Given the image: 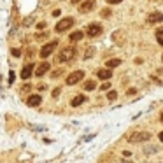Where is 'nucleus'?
<instances>
[{
    "label": "nucleus",
    "instance_id": "nucleus-1",
    "mask_svg": "<svg viewBox=\"0 0 163 163\" xmlns=\"http://www.w3.org/2000/svg\"><path fill=\"white\" fill-rule=\"evenodd\" d=\"M151 138L149 132H133L132 135H128V142H146Z\"/></svg>",
    "mask_w": 163,
    "mask_h": 163
},
{
    "label": "nucleus",
    "instance_id": "nucleus-2",
    "mask_svg": "<svg viewBox=\"0 0 163 163\" xmlns=\"http://www.w3.org/2000/svg\"><path fill=\"white\" fill-rule=\"evenodd\" d=\"M76 48H63L61 51H60V55H58V61H70L74 56H76Z\"/></svg>",
    "mask_w": 163,
    "mask_h": 163
},
{
    "label": "nucleus",
    "instance_id": "nucleus-3",
    "mask_svg": "<svg viewBox=\"0 0 163 163\" xmlns=\"http://www.w3.org/2000/svg\"><path fill=\"white\" fill-rule=\"evenodd\" d=\"M74 25V18H63L61 21H58L56 23V32H65V30H68Z\"/></svg>",
    "mask_w": 163,
    "mask_h": 163
},
{
    "label": "nucleus",
    "instance_id": "nucleus-4",
    "mask_svg": "<svg viewBox=\"0 0 163 163\" xmlns=\"http://www.w3.org/2000/svg\"><path fill=\"white\" fill-rule=\"evenodd\" d=\"M56 46H58V40H53V42H49V44L42 46V49H40V58H48V56L55 51Z\"/></svg>",
    "mask_w": 163,
    "mask_h": 163
},
{
    "label": "nucleus",
    "instance_id": "nucleus-5",
    "mask_svg": "<svg viewBox=\"0 0 163 163\" xmlns=\"http://www.w3.org/2000/svg\"><path fill=\"white\" fill-rule=\"evenodd\" d=\"M83 77H84V72H83V70H76V72H72L70 76L67 77V84H68V86H74V84H77Z\"/></svg>",
    "mask_w": 163,
    "mask_h": 163
},
{
    "label": "nucleus",
    "instance_id": "nucleus-6",
    "mask_svg": "<svg viewBox=\"0 0 163 163\" xmlns=\"http://www.w3.org/2000/svg\"><path fill=\"white\" fill-rule=\"evenodd\" d=\"M86 33H88L89 37H97V35L102 33V27L98 25V23H91V25L86 28Z\"/></svg>",
    "mask_w": 163,
    "mask_h": 163
},
{
    "label": "nucleus",
    "instance_id": "nucleus-7",
    "mask_svg": "<svg viewBox=\"0 0 163 163\" xmlns=\"http://www.w3.org/2000/svg\"><path fill=\"white\" fill-rule=\"evenodd\" d=\"M39 104H42V97L40 95H30L28 100H27V105L28 107H37Z\"/></svg>",
    "mask_w": 163,
    "mask_h": 163
},
{
    "label": "nucleus",
    "instance_id": "nucleus-8",
    "mask_svg": "<svg viewBox=\"0 0 163 163\" xmlns=\"http://www.w3.org/2000/svg\"><path fill=\"white\" fill-rule=\"evenodd\" d=\"M97 76H98V79H102V81H109V79L112 77V70H109V68H100V70L97 72Z\"/></svg>",
    "mask_w": 163,
    "mask_h": 163
},
{
    "label": "nucleus",
    "instance_id": "nucleus-9",
    "mask_svg": "<svg viewBox=\"0 0 163 163\" xmlns=\"http://www.w3.org/2000/svg\"><path fill=\"white\" fill-rule=\"evenodd\" d=\"M48 70H49V63H48V61H44V63H40V65L37 67L35 76H37V77H42V76H44L46 72H48Z\"/></svg>",
    "mask_w": 163,
    "mask_h": 163
},
{
    "label": "nucleus",
    "instance_id": "nucleus-10",
    "mask_svg": "<svg viewBox=\"0 0 163 163\" xmlns=\"http://www.w3.org/2000/svg\"><path fill=\"white\" fill-rule=\"evenodd\" d=\"M32 72H33V63H28V65L23 67L21 77H23V79H28V77H32Z\"/></svg>",
    "mask_w": 163,
    "mask_h": 163
},
{
    "label": "nucleus",
    "instance_id": "nucleus-11",
    "mask_svg": "<svg viewBox=\"0 0 163 163\" xmlns=\"http://www.w3.org/2000/svg\"><path fill=\"white\" fill-rule=\"evenodd\" d=\"M93 7H95V2H93V0H86V2L79 7V12H89V11H93Z\"/></svg>",
    "mask_w": 163,
    "mask_h": 163
},
{
    "label": "nucleus",
    "instance_id": "nucleus-12",
    "mask_svg": "<svg viewBox=\"0 0 163 163\" xmlns=\"http://www.w3.org/2000/svg\"><path fill=\"white\" fill-rule=\"evenodd\" d=\"M147 21H149V23H161V21H163V14H161V12H151V14L147 16Z\"/></svg>",
    "mask_w": 163,
    "mask_h": 163
},
{
    "label": "nucleus",
    "instance_id": "nucleus-13",
    "mask_svg": "<svg viewBox=\"0 0 163 163\" xmlns=\"http://www.w3.org/2000/svg\"><path fill=\"white\" fill-rule=\"evenodd\" d=\"M84 102H86V97H84V95H76V97L72 98L70 105H72V107H79V105L84 104Z\"/></svg>",
    "mask_w": 163,
    "mask_h": 163
},
{
    "label": "nucleus",
    "instance_id": "nucleus-14",
    "mask_svg": "<svg viewBox=\"0 0 163 163\" xmlns=\"http://www.w3.org/2000/svg\"><path fill=\"white\" fill-rule=\"evenodd\" d=\"M83 37H84L83 32H74V33H70V42H77V40H81Z\"/></svg>",
    "mask_w": 163,
    "mask_h": 163
},
{
    "label": "nucleus",
    "instance_id": "nucleus-15",
    "mask_svg": "<svg viewBox=\"0 0 163 163\" xmlns=\"http://www.w3.org/2000/svg\"><path fill=\"white\" fill-rule=\"evenodd\" d=\"M118 65H121V60H119V58L107 60V67H109V68H114V67H118Z\"/></svg>",
    "mask_w": 163,
    "mask_h": 163
},
{
    "label": "nucleus",
    "instance_id": "nucleus-16",
    "mask_svg": "<svg viewBox=\"0 0 163 163\" xmlns=\"http://www.w3.org/2000/svg\"><path fill=\"white\" fill-rule=\"evenodd\" d=\"M156 40H158V44H160V46H163V28L156 32Z\"/></svg>",
    "mask_w": 163,
    "mask_h": 163
},
{
    "label": "nucleus",
    "instance_id": "nucleus-17",
    "mask_svg": "<svg viewBox=\"0 0 163 163\" xmlns=\"http://www.w3.org/2000/svg\"><path fill=\"white\" fill-rule=\"evenodd\" d=\"M95 88H97L95 81H88V83L84 84V89H89V91H91V89H95Z\"/></svg>",
    "mask_w": 163,
    "mask_h": 163
},
{
    "label": "nucleus",
    "instance_id": "nucleus-18",
    "mask_svg": "<svg viewBox=\"0 0 163 163\" xmlns=\"http://www.w3.org/2000/svg\"><path fill=\"white\" fill-rule=\"evenodd\" d=\"M107 98L112 102V100H116V98H118V93H116V91H109L107 93Z\"/></svg>",
    "mask_w": 163,
    "mask_h": 163
},
{
    "label": "nucleus",
    "instance_id": "nucleus-19",
    "mask_svg": "<svg viewBox=\"0 0 163 163\" xmlns=\"http://www.w3.org/2000/svg\"><path fill=\"white\" fill-rule=\"evenodd\" d=\"M144 153H146V154H153V153H158V147H144Z\"/></svg>",
    "mask_w": 163,
    "mask_h": 163
},
{
    "label": "nucleus",
    "instance_id": "nucleus-20",
    "mask_svg": "<svg viewBox=\"0 0 163 163\" xmlns=\"http://www.w3.org/2000/svg\"><path fill=\"white\" fill-rule=\"evenodd\" d=\"M93 53H95V48H88V51L84 53V58H91Z\"/></svg>",
    "mask_w": 163,
    "mask_h": 163
},
{
    "label": "nucleus",
    "instance_id": "nucleus-21",
    "mask_svg": "<svg viewBox=\"0 0 163 163\" xmlns=\"http://www.w3.org/2000/svg\"><path fill=\"white\" fill-rule=\"evenodd\" d=\"M28 128H32V130H39V132H44V130H46L44 126H35V125H28Z\"/></svg>",
    "mask_w": 163,
    "mask_h": 163
},
{
    "label": "nucleus",
    "instance_id": "nucleus-22",
    "mask_svg": "<svg viewBox=\"0 0 163 163\" xmlns=\"http://www.w3.org/2000/svg\"><path fill=\"white\" fill-rule=\"evenodd\" d=\"M12 83H14V70L9 72V84H12Z\"/></svg>",
    "mask_w": 163,
    "mask_h": 163
},
{
    "label": "nucleus",
    "instance_id": "nucleus-23",
    "mask_svg": "<svg viewBox=\"0 0 163 163\" xmlns=\"http://www.w3.org/2000/svg\"><path fill=\"white\" fill-rule=\"evenodd\" d=\"M58 95H60V88H55V89H53V97L56 98Z\"/></svg>",
    "mask_w": 163,
    "mask_h": 163
},
{
    "label": "nucleus",
    "instance_id": "nucleus-24",
    "mask_svg": "<svg viewBox=\"0 0 163 163\" xmlns=\"http://www.w3.org/2000/svg\"><path fill=\"white\" fill-rule=\"evenodd\" d=\"M37 28H40V30H42V28H46V23H44V21H40V23H37Z\"/></svg>",
    "mask_w": 163,
    "mask_h": 163
},
{
    "label": "nucleus",
    "instance_id": "nucleus-25",
    "mask_svg": "<svg viewBox=\"0 0 163 163\" xmlns=\"http://www.w3.org/2000/svg\"><path fill=\"white\" fill-rule=\"evenodd\" d=\"M32 19H33V18H27V19H25V27H28V25H32Z\"/></svg>",
    "mask_w": 163,
    "mask_h": 163
},
{
    "label": "nucleus",
    "instance_id": "nucleus-26",
    "mask_svg": "<svg viewBox=\"0 0 163 163\" xmlns=\"http://www.w3.org/2000/svg\"><path fill=\"white\" fill-rule=\"evenodd\" d=\"M102 16H104V18H107V16H110V11H109V9H105V11L102 12Z\"/></svg>",
    "mask_w": 163,
    "mask_h": 163
},
{
    "label": "nucleus",
    "instance_id": "nucleus-27",
    "mask_svg": "<svg viewBox=\"0 0 163 163\" xmlns=\"http://www.w3.org/2000/svg\"><path fill=\"white\" fill-rule=\"evenodd\" d=\"M12 55H14V56H19V55H21V51H19V49H12Z\"/></svg>",
    "mask_w": 163,
    "mask_h": 163
},
{
    "label": "nucleus",
    "instance_id": "nucleus-28",
    "mask_svg": "<svg viewBox=\"0 0 163 163\" xmlns=\"http://www.w3.org/2000/svg\"><path fill=\"white\" fill-rule=\"evenodd\" d=\"M109 4H119V2H123V0H107Z\"/></svg>",
    "mask_w": 163,
    "mask_h": 163
},
{
    "label": "nucleus",
    "instance_id": "nucleus-29",
    "mask_svg": "<svg viewBox=\"0 0 163 163\" xmlns=\"http://www.w3.org/2000/svg\"><path fill=\"white\" fill-rule=\"evenodd\" d=\"M93 137H95V135H88V137H84V142H89Z\"/></svg>",
    "mask_w": 163,
    "mask_h": 163
},
{
    "label": "nucleus",
    "instance_id": "nucleus-30",
    "mask_svg": "<svg viewBox=\"0 0 163 163\" xmlns=\"http://www.w3.org/2000/svg\"><path fill=\"white\" fill-rule=\"evenodd\" d=\"M100 89H104V91H105V89H109V83H105V84H102V88H100Z\"/></svg>",
    "mask_w": 163,
    "mask_h": 163
},
{
    "label": "nucleus",
    "instance_id": "nucleus-31",
    "mask_svg": "<svg viewBox=\"0 0 163 163\" xmlns=\"http://www.w3.org/2000/svg\"><path fill=\"white\" fill-rule=\"evenodd\" d=\"M53 16H60V9H55L53 11Z\"/></svg>",
    "mask_w": 163,
    "mask_h": 163
},
{
    "label": "nucleus",
    "instance_id": "nucleus-32",
    "mask_svg": "<svg viewBox=\"0 0 163 163\" xmlns=\"http://www.w3.org/2000/svg\"><path fill=\"white\" fill-rule=\"evenodd\" d=\"M118 163H132V161H130V160H119Z\"/></svg>",
    "mask_w": 163,
    "mask_h": 163
},
{
    "label": "nucleus",
    "instance_id": "nucleus-33",
    "mask_svg": "<svg viewBox=\"0 0 163 163\" xmlns=\"http://www.w3.org/2000/svg\"><path fill=\"white\" fill-rule=\"evenodd\" d=\"M160 140H161V142H163V132H161V133H160Z\"/></svg>",
    "mask_w": 163,
    "mask_h": 163
},
{
    "label": "nucleus",
    "instance_id": "nucleus-34",
    "mask_svg": "<svg viewBox=\"0 0 163 163\" xmlns=\"http://www.w3.org/2000/svg\"><path fill=\"white\" fill-rule=\"evenodd\" d=\"M160 119H161V123H163V110H161V114H160Z\"/></svg>",
    "mask_w": 163,
    "mask_h": 163
},
{
    "label": "nucleus",
    "instance_id": "nucleus-35",
    "mask_svg": "<svg viewBox=\"0 0 163 163\" xmlns=\"http://www.w3.org/2000/svg\"><path fill=\"white\" fill-rule=\"evenodd\" d=\"M81 2V0H72V4H79Z\"/></svg>",
    "mask_w": 163,
    "mask_h": 163
},
{
    "label": "nucleus",
    "instance_id": "nucleus-36",
    "mask_svg": "<svg viewBox=\"0 0 163 163\" xmlns=\"http://www.w3.org/2000/svg\"><path fill=\"white\" fill-rule=\"evenodd\" d=\"M161 60H163V56H161Z\"/></svg>",
    "mask_w": 163,
    "mask_h": 163
}]
</instances>
